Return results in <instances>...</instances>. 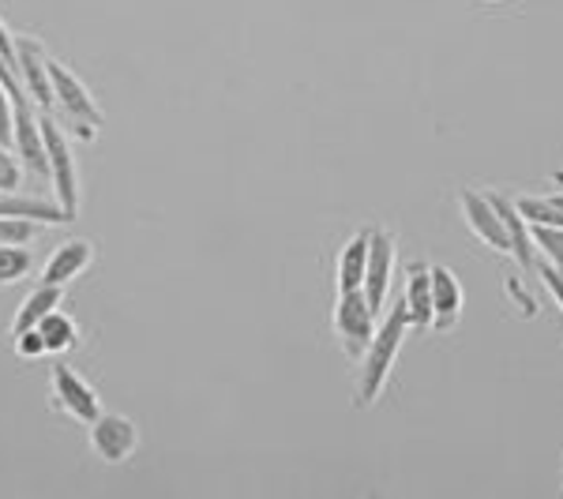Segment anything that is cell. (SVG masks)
Instances as JSON below:
<instances>
[{"label": "cell", "mask_w": 563, "mask_h": 499, "mask_svg": "<svg viewBox=\"0 0 563 499\" xmlns=\"http://www.w3.org/2000/svg\"><path fill=\"white\" fill-rule=\"evenodd\" d=\"M406 334H410L406 304L402 301L387 304V312L379 315V323H376V334H372L365 353L357 357V395H353V406H357V410L376 406L379 395L387 391L390 368H395V357H398V350H402Z\"/></svg>", "instance_id": "1"}, {"label": "cell", "mask_w": 563, "mask_h": 499, "mask_svg": "<svg viewBox=\"0 0 563 499\" xmlns=\"http://www.w3.org/2000/svg\"><path fill=\"white\" fill-rule=\"evenodd\" d=\"M38 129H42V143H45V162H49V185L57 192L60 211L68 214V222L79 214V166L76 154H71V143L65 129L53 121V113H38Z\"/></svg>", "instance_id": "2"}, {"label": "cell", "mask_w": 563, "mask_h": 499, "mask_svg": "<svg viewBox=\"0 0 563 499\" xmlns=\"http://www.w3.org/2000/svg\"><path fill=\"white\" fill-rule=\"evenodd\" d=\"M49 84H53V109H60L84 140H95V132L102 129L106 117L95 98H90L84 79L68 65H60V60H49Z\"/></svg>", "instance_id": "3"}, {"label": "cell", "mask_w": 563, "mask_h": 499, "mask_svg": "<svg viewBox=\"0 0 563 499\" xmlns=\"http://www.w3.org/2000/svg\"><path fill=\"white\" fill-rule=\"evenodd\" d=\"M395 237L379 225L368 230V259H365V278H361V293H365L368 308L376 312V320L387 312L390 304V286H395Z\"/></svg>", "instance_id": "4"}, {"label": "cell", "mask_w": 563, "mask_h": 499, "mask_svg": "<svg viewBox=\"0 0 563 499\" xmlns=\"http://www.w3.org/2000/svg\"><path fill=\"white\" fill-rule=\"evenodd\" d=\"M49 384H53V406H57L60 413H68L71 421L79 424H90L98 413H102V402H98V391L87 384L84 376H79L76 368L65 365V361H57L49 372Z\"/></svg>", "instance_id": "5"}, {"label": "cell", "mask_w": 563, "mask_h": 499, "mask_svg": "<svg viewBox=\"0 0 563 499\" xmlns=\"http://www.w3.org/2000/svg\"><path fill=\"white\" fill-rule=\"evenodd\" d=\"M376 312L368 308L365 293L361 289H346L339 293V304H334V331H339V342L346 346V353L353 361L365 353V346L376 334Z\"/></svg>", "instance_id": "6"}, {"label": "cell", "mask_w": 563, "mask_h": 499, "mask_svg": "<svg viewBox=\"0 0 563 499\" xmlns=\"http://www.w3.org/2000/svg\"><path fill=\"white\" fill-rule=\"evenodd\" d=\"M15 76H20L23 90L31 102L53 113V84H49V53L31 34H15Z\"/></svg>", "instance_id": "7"}, {"label": "cell", "mask_w": 563, "mask_h": 499, "mask_svg": "<svg viewBox=\"0 0 563 499\" xmlns=\"http://www.w3.org/2000/svg\"><path fill=\"white\" fill-rule=\"evenodd\" d=\"M90 429V447H95V455L109 462V466H121V462H129L135 455V447H140V429L129 421V417L121 413H98L95 421L87 424Z\"/></svg>", "instance_id": "8"}, {"label": "cell", "mask_w": 563, "mask_h": 499, "mask_svg": "<svg viewBox=\"0 0 563 499\" xmlns=\"http://www.w3.org/2000/svg\"><path fill=\"white\" fill-rule=\"evenodd\" d=\"M459 207H462V218H466L470 233H474L477 241H485L488 248L499 252V256H507L511 252V244H507V230H504V218L493 207V199L488 192H477V188H462L459 192Z\"/></svg>", "instance_id": "9"}, {"label": "cell", "mask_w": 563, "mask_h": 499, "mask_svg": "<svg viewBox=\"0 0 563 499\" xmlns=\"http://www.w3.org/2000/svg\"><path fill=\"white\" fill-rule=\"evenodd\" d=\"M429 282H432V331H451L462 315V304H466L459 275L440 267V263H429Z\"/></svg>", "instance_id": "10"}, {"label": "cell", "mask_w": 563, "mask_h": 499, "mask_svg": "<svg viewBox=\"0 0 563 499\" xmlns=\"http://www.w3.org/2000/svg\"><path fill=\"white\" fill-rule=\"evenodd\" d=\"M488 199H493V207L499 211V218H504L507 244H511V252H507V256H511L515 263H522V267L538 270L541 252H538V244H533V237H530V222L515 211V199H507L504 192H488Z\"/></svg>", "instance_id": "11"}, {"label": "cell", "mask_w": 563, "mask_h": 499, "mask_svg": "<svg viewBox=\"0 0 563 499\" xmlns=\"http://www.w3.org/2000/svg\"><path fill=\"white\" fill-rule=\"evenodd\" d=\"M90 259H95V248H90V241H65L60 248L49 252V259H45L42 282L65 289L71 278H79L90 267Z\"/></svg>", "instance_id": "12"}, {"label": "cell", "mask_w": 563, "mask_h": 499, "mask_svg": "<svg viewBox=\"0 0 563 499\" xmlns=\"http://www.w3.org/2000/svg\"><path fill=\"white\" fill-rule=\"evenodd\" d=\"M406 315H410V326L424 331L432 326V282H429V263H413L410 275H406V293H402Z\"/></svg>", "instance_id": "13"}, {"label": "cell", "mask_w": 563, "mask_h": 499, "mask_svg": "<svg viewBox=\"0 0 563 499\" xmlns=\"http://www.w3.org/2000/svg\"><path fill=\"white\" fill-rule=\"evenodd\" d=\"M368 230L372 225H365L361 233H353V237L346 241V248H342L339 270H334V286H339V293H346V289H361L365 259H368Z\"/></svg>", "instance_id": "14"}, {"label": "cell", "mask_w": 563, "mask_h": 499, "mask_svg": "<svg viewBox=\"0 0 563 499\" xmlns=\"http://www.w3.org/2000/svg\"><path fill=\"white\" fill-rule=\"evenodd\" d=\"M57 308H60V286H49V282L34 286L31 293H26V301L20 304V312H15L12 334H23V331H31V326H38L45 315L57 312Z\"/></svg>", "instance_id": "15"}, {"label": "cell", "mask_w": 563, "mask_h": 499, "mask_svg": "<svg viewBox=\"0 0 563 499\" xmlns=\"http://www.w3.org/2000/svg\"><path fill=\"white\" fill-rule=\"evenodd\" d=\"M38 334H42V342H45V353H71L79 346V331H76V320H71L68 312H49L45 320L38 323Z\"/></svg>", "instance_id": "16"}, {"label": "cell", "mask_w": 563, "mask_h": 499, "mask_svg": "<svg viewBox=\"0 0 563 499\" xmlns=\"http://www.w3.org/2000/svg\"><path fill=\"white\" fill-rule=\"evenodd\" d=\"M515 211L530 225H563V211L549 196H515Z\"/></svg>", "instance_id": "17"}, {"label": "cell", "mask_w": 563, "mask_h": 499, "mask_svg": "<svg viewBox=\"0 0 563 499\" xmlns=\"http://www.w3.org/2000/svg\"><path fill=\"white\" fill-rule=\"evenodd\" d=\"M31 275V248L26 244H0V286H12Z\"/></svg>", "instance_id": "18"}, {"label": "cell", "mask_w": 563, "mask_h": 499, "mask_svg": "<svg viewBox=\"0 0 563 499\" xmlns=\"http://www.w3.org/2000/svg\"><path fill=\"white\" fill-rule=\"evenodd\" d=\"M530 237L538 244L544 263L563 270V225H530Z\"/></svg>", "instance_id": "19"}, {"label": "cell", "mask_w": 563, "mask_h": 499, "mask_svg": "<svg viewBox=\"0 0 563 499\" xmlns=\"http://www.w3.org/2000/svg\"><path fill=\"white\" fill-rule=\"evenodd\" d=\"M23 177H26V169H23L20 154L0 143V192H20Z\"/></svg>", "instance_id": "20"}, {"label": "cell", "mask_w": 563, "mask_h": 499, "mask_svg": "<svg viewBox=\"0 0 563 499\" xmlns=\"http://www.w3.org/2000/svg\"><path fill=\"white\" fill-rule=\"evenodd\" d=\"M38 233V222H26V218H4L0 214V244H31Z\"/></svg>", "instance_id": "21"}, {"label": "cell", "mask_w": 563, "mask_h": 499, "mask_svg": "<svg viewBox=\"0 0 563 499\" xmlns=\"http://www.w3.org/2000/svg\"><path fill=\"white\" fill-rule=\"evenodd\" d=\"M15 353H20L23 361H38V357H45V342H42L38 326H31V331L15 334Z\"/></svg>", "instance_id": "22"}, {"label": "cell", "mask_w": 563, "mask_h": 499, "mask_svg": "<svg viewBox=\"0 0 563 499\" xmlns=\"http://www.w3.org/2000/svg\"><path fill=\"white\" fill-rule=\"evenodd\" d=\"M538 275H541L544 289H549V293H552V301H556V304L563 308V270H556V267H552V263L538 259Z\"/></svg>", "instance_id": "23"}, {"label": "cell", "mask_w": 563, "mask_h": 499, "mask_svg": "<svg viewBox=\"0 0 563 499\" xmlns=\"http://www.w3.org/2000/svg\"><path fill=\"white\" fill-rule=\"evenodd\" d=\"M552 199V203H556L560 207V211H563V192H556V196H549Z\"/></svg>", "instance_id": "24"}, {"label": "cell", "mask_w": 563, "mask_h": 499, "mask_svg": "<svg viewBox=\"0 0 563 499\" xmlns=\"http://www.w3.org/2000/svg\"><path fill=\"white\" fill-rule=\"evenodd\" d=\"M560 492H563V485H560Z\"/></svg>", "instance_id": "25"}]
</instances>
